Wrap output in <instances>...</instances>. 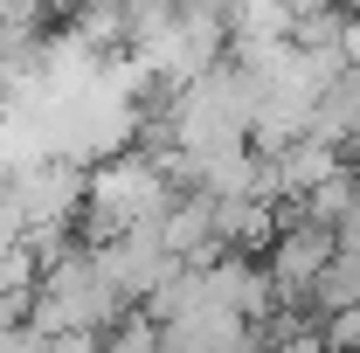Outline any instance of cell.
<instances>
[{"mask_svg": "<svg viewBox=\"0 0 360 353\" xmlns=\"http://www.w3.org/2000/svg\"><path fill=\"white\" fill-rule=\"evenodd\" d=\"M174 208V187H167V160H111L97 167L84 187V215H90V243H111L125 229H160Z\"/></svg>", "mask_w": 360, "mask_h": 353, "instance_id": "6da1fadb", "label": "cell"}, {"mask_svg": "<svg viewBox=\"0 0 360 353\" xmlns=\"http://www.w3.org/2000/svg\"><path fill=\"white\" fill-rule=\"evenodd\" d=\"M340 257V229L333 222H291L277 243H270V284H277V298H291V291H312L319 277L333 270Z\"/></svg>", "mask_w": 360, "mask_h": 353, "instance_id": "7a4b0ae2", "label": "cell"}, {"mask_svg": "<svg viewBox=\"0 0 360 353\" xmlns=\"http://www.w3.org/2000/svg\"><path fill=\"white\" fill-rule=\"evenodd\" d=\"M35 70H42L35 28H28V21H0V104H7L21 84H35Z\"/></svg>", "mask_w": 360, "mask_h": 353, "instance_id": "3957f363", "label": "cell"}, {"mask_svg": "<svg viewBox=\"0 0 360 353\" xmlns=\"http://www.w3.org/2000/svg\"><path fill=\"white\" fill-rule=\"evenodd\" d=\"M104 353H160V319H146V312H125V319L104 333Z\"/></svg>", "mask_w": 360, "mask_h": 353, "instance_id": "277c9868", "label": "cell"}]
</instances>
